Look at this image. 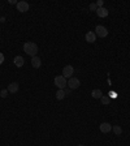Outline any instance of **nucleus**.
<instances>
[{
    "label": "nucleus",
    "mask_w": 130,
    "mask_h": 146,
    "mask_svg": "<svg viewBox=\"0 0 130 146\" xmlns=\"http://www.w3.org/2000/svg\"><path fill=\"white\" fill-rule=\"evenodd\" d=\"M24 51L26 52L29 56L34 58V56H36V54H38V46L34 42H26L24 44Z\"/></svg>",
    "instance_id": "1"
},
{
    "label": "nucleus",
    "mask_w": 130,
    "mask_h": 146,
    "mask_svg": "<svg viewBox=\"0 0 130 146\" xmlns=\"http://www.w3.org/2000/svg\"><path fill=\"white\" fill-rule=\"evenodd\" d=\"M55 85L57 86L59 89H63V90H65V86L68 85V81L67 78L61 74V76H56L55 77Z\"/></svg>",
    "instance_id": "2"
},
{
    "label": "nucleus",
    "mask_w": 130,
    "mask_h": 146,
    "mask_svg": "<svg viewBox=\"0 0 130 146\" xmlns=\"http://www.w3.org/2000/svg\"><path fill=\"white\" fill-rule=\"evenodd\" d=\"M94 33H95V35L100 36V38H106L108 35V30H107V27L103 26V25H96Z\"/></svg>",
    "instance_id": "3"
},
{
    "label": "nucleus",
    "mask_w": 130,
    "mask_h": 146,
    "mask_svg": "<svg viewBox=\"0 0 130 146\" xmlns=\"http://www.w3.org/2000/svg\"><path fill=\"white\" fill-rule=\"evenodd\" d=\"M68 86H69L70 90H74V89H78L81 86V81H79L77 77H70L69 81H68Z\"/></svg>",
    "instance_id": "4"
},
{
    "label": "nucleus",
    "mask_w": 130,
    "mask_h": 146,
    "mask_svg": "<svg viewBox=\"0 0 130 146\" xmlns=\"http://www.w3.org/2000/svg\"><path fill=\"white\" fill-rule=\"evenodd\" d=\"M73 73H74V68H73L72 65H65V67L63 68V76L65 77V78L73 77Z\"/></svg>",
    "instance_id": "5"
},
{
    "label": "nucleus",
    "mask_w": 130,
    "mask_h": 146,
    "mask_svg": "<svg viewBox=\"0 0 130 146\" xmlns=\"http://www.w3.org/2000/svg\"><path fill=\"white\" fill-rule=\"evenodd\" d=\"M17 11L21 13H25L29 11V3L26 1H18L17 3Z\"/></svg>",
    "instance_id": "6"
},
{
    "label": "nucleus",
    "mask_w": 130,
    "mask_h": 146,
    "mask_svg": "<svg viewBox=\"0 0 130 146\" xmlns=\"http://www.w3.org/2000/svg\"><path fill=\"white\" fill-rule=\"evenodd\" d=\"M100 128V132L102 133H109V132L112 131V125L109 124V123H102V124L99 125Z\"/></svg>",
    "instance_id": "7"
},
{
    "label": "nucleus",
    "mask_w": 130,
    "mask_h": 146,
    "mask_svg": "<svg viewBox=\"0 0 130 146\" xmlns=\"http://www.w3.org/2000/svg\"><path fill=\"white\" fill-rule=\"evenodd\" d=\"M96 15L99 16L100 18H104V17H107V16L109 15V11L106 8V7H102V8L96 9Z\"/></svg>",
    "instance_id": "8"
},
{
    "label": "nucleus",
    "mask_w": 130,
    "mask_h": 146,
    "mask_svg": "<svg viewBox=\"0 0 130 146\" xmlns=\"http://www.w3.org/2000/svg\"><path fill=\"white\" fill-rule=\"evenodd\" d=\"M85 38H86V42H88V43H94L96 40V35H95L94 31H87Z\"/></svg>",
    "instance_id": "9"
},
{
    "label": "nucleus",
    "mask_w": 130,
    "mask_h": 146,
    "mask_svg": "<svg viewBox=\"0 0 130 146\" xmlns=\"http://www.w3.org/2000/svg\"><path fill=\"white\" fill-rule=\"evenodd\" d=\"M13 63H15V65H16L17 68H21V67H24L25 59L22 58V56H16V58L13 59Z\"/></svg>",
    "instance_id": "10"
},
{
    "label": "nucleus",
    "mask_w": 130,
    "mask_h": 146,
    "mask_svg": "<svg viewBox=\"0 0 130 146\" xmlns=\"http://www.w3.org/2000/svg\"><path fill=\"white\" fill-rule=\"evenodd\" d=\"M18 89H20V86H18L17 82H12V84H9L8 85V91L11 93V94H16L18 91Z\"/></svg>",
    "instance_id": "11"
},
{
    "label": "nucleus",
    "mask_w": 130,
    "mask_h": 146,
    "mask_svg": "<svg viewBox=\"0 0 130 146\" xmlns=\"http://www.w3.org/2000/svg\"><path fill=\"white\" fill-rule=\"evenodd\" d=\"M31 65H33V68H35V69L40 68V65H42V60H40V58H38V56L31 58Z\"/></svg>",
    "instance_id": "12"
},
{
    "label": "nucleus",
    "mask_w": 130,
    "mask_h": 146,
    "mask_svg": "<svg viewBox=\"0 0 130 146\" xmlns=\"http://www.w3.org/2000/svg\"><path fill=\"white\" fill-rule=\"evenodd\" d=\"M91 97L94 98V99H100V98L103 97V91L100 90V89H94V90L91 91Z\"/></svg>",
    "instance_id": "13"
},
{
    "label": "nucleus",
    "mask_w": 130,
    "mask_h": 146,
    "mask_svg": "<svg viewBox=\"0 0 130 146\" xmlns=\"http://www.w3.org/2000/svg\"><path fill=\"white\" fill-rule=\"evenodd\" d=\"M55 95H56V99L61 100L65 98V90H63V89H59L56 93H55Z\"/></svg>",
    "instance_id": "14"
},
{
    "label": "nucleus",
    "mask_w": 130,
    "mask_h": 146,
    "mask_svg": "<svg viewBox=\"0 0 130 146\" xmlns=\"http://www.w3.org/2000/svg\"><path fill=\"white\" fill-rule=\"evenodd\" d=\"M112 131L115 132L116 136H121V134H122V128L120 127V125H113V127H112Z\"/></svg>",
    "instance_id": "15"
},
{
    "label": "nucleus",
    "mask_w": 130,
    "mask_h": 146,
    "mask_svg": "<svg viewBox=\"0 0 130 146\" xmlns=\"http://www.w3.org/2000/svg\"><path fill=\"white\" fill-rule=\"evenodd\" d=\"M100 102H102V104H104V106H107V104L111 102V99H109L108 97H106V95H103V97L100 98Z\"/></svg>",
    "instance_id": "16"
},
{
    "label": "nucleus",
    "mask_w": 130,
    "mask_h": 146,
    "mask_svg": "<svg viewBox=\"0 0 130 146\" xmlns=\"http://www.w3.org/2000/svg\"><path fill=\"white\" fill-rule=\"evenodd\" d=\"M8 94H9L8 89H3V90L0 91V97H1V98H7V97H8Z\"/></svg>",
    "instance_id": "17"
},
{
    "label": "nucleus",
    "mask_w": 130,
    "mask_h": 146,
    "mask_svg": "<svg viewBox=\"0 0 130 146\" xmlns=\"http://www.w3.org/2000/svg\"><path fill=\"white\" fill-rule=\"evenodd\" d=\"M96 9H98L96 3H91L90 4V11H92V12H96Z\"/></svg>",
    "instance_id": "18"
},
{
    "label": "nucleus",
    "mask_w": 130,
    "mask_h": 146,
    "mask_svg": "<svg viewBox=\"0 0 130 146\" xmlns=\"http://www.w3.org/2000/svg\"><path fill=\"white\" fill-rule=\"evenodd\" d=\"M96 7H98V8L104 7V1H103V0H98V1H96Z\"/></svg>",
    "instance_id": "19"
},
{
    "label": "nucleus",
    "mask_w": 130,
    "mask_h": 146,
    "mask_svg": "<svg viewBox=\"0 0 130 146\" xmlns=\"http://www.w3.org/2000/svg\"><path fill=\"white\" fill-rule=\"evenodd\" d=\"M4 60H5V58H4V55L1 54V52H0V65H1V64L4 63Z\"/></svg>",
    "instance_id": "20"
},
{
    "label": "nucleus",
    "mask_w": 130,
    "mask_h": 146,
    "mask_svg": "<svg viewBox=\"0 0 130 146\" xmlns=\"http://www.w3.org/2000/svg\"><path fill=\"white\" fill-rule=\"evenodd\" d=\"M8 3H9V4H16V5H17V3H18V1H16V0H9Z\"/></svg>",
    "instance_id": "21"
},
{
    "label": "nucleus",
    "mask_w": 130,
    "mask_h": 146,
    "mask_svg": "<svg viewBox=\"0 0 130 146\" xmlns=\"http://www.w3.org/2000/svg\"><path fill=\"white\" fill-rule=\"evenodd\" d=\"M70 94V89H68V90H65V95H69Z\"/></svg>",
    "instance_id": "22"
},
{
    "label": "nucleus",
    "mask_w": 130,
    "mask_h": 146,
    "mask_svg": "<svg viewBox=\"0 0 130 146\" xmlns=\"http://www.w3.org/2000/svg\"><path fill=\"white\" fill-rule=\"evenodd\" d=\"M0 21L4 22V21H5V17H1V18H0Z\"/></svg>",
    "instance_id": "23"
},
{
    "label": "nucleus",
    "mask_w": 130,
    "mask_h": 146,
    "mask_svg": "<svg viewBox=\"0 0 130 146\" xmlns=\"http://www.w3.org/2000/svg\"><path fill=\"white\" fill-rule=\"evenodd\" d=\"M78 146H85V145H78Z\"/></svg>",
    "instance_id": "24"
}]
</instances>
